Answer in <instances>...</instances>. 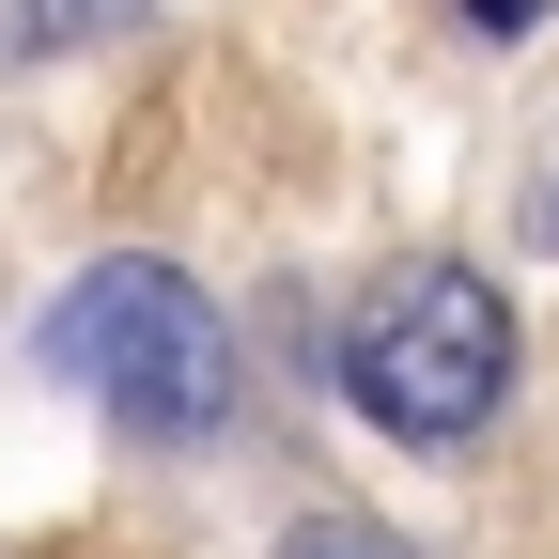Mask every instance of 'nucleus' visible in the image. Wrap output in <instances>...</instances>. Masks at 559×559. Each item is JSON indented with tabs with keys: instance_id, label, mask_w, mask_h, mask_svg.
I'll return each instance as SVG.
<instances>
[{
	"instance_id": "obj_1",
	"label": "nucleus",
	"mask_w": 559,
	"mask_h": 559,
	"mask_svg": "<svg viewBox=\"0 0 559 559\" xmlns=\"http://www.w3.org/2000/svg\"><path fill=\"white\" fill-rule=\"evenodd\" d=\"M32 358L79 389L94 419H124V436H171V451L234 419V326H218V296H202L187 264H156V249L79 264V280H62V311L32 326Z\"/></svg>"
},
{
	"instance_id": "obj_2",
	"label": "nucleus",
	"mask_w": 559,
	"mask_h": 559,
	"mask_svg": "<svg viewBox=\"0 0 559 559\" xmlns=\"http://www.w3.org/2000/svg\"><path fill=\"white\" fill-rule=\"evenodd\" d=\"M342 389H358L373 436L466 451L481 419H498V389H513V296L481 264H404L389 296L358 311V342H342Z\"/></svg>"
},
{
	"instance_id": "obj_3",
	"label": "nucleus",
	"mask_w": 559,
	"mask_h": 559,
	"mask_svg": "<svg viewBox=\"0 0 559 559\" xmlns=\"http://www.w3.org/2000/svg\"><path fill=\"white\" fill-rule=\"evenodd\" d=\"M124 16H156V0H0L16 47H94V32H124Z\"/></svg>"
},
{
	"instance_id": "obj_6",
	"label": "nucleus",
	"mask_w": 559,
	"mask_h": 559,
	"mask_svg": "<svg viewBox=\"0 0 559 559\" xmlns=\"http://www.w3.org/2000/svg\"><path fill=\"white\" fill-rule=\"evenodd\" d=\"M544 249H559V202H544Z\"/></svg>"
},
{
	"instance_id": "obj_4",
	"label": "nucleus",
	"mask_w": 559,
	"mask_h": 559,
	"mask_svg": "<svg viewBox=\"0 0 559 559\" xmlns=\"http://www.w3.org/2000/svg\"><path fill=\"white\" fill-rule=\"evenodd\" d=\"M481 16H498V32H513V16H544V0H481Z\"/></svg>"
},
{
	"instance_id": "obj_5",
	"label": "nucleus",
	"mask_w": 559,
	"mask_h": 559,
	"mask_svg": "<svg viewBox=\"0 0 559 559\" xmlns=\"http://www.w3.org/2000/svg\"><path fill=\"white\" fill-rule=\"evenodd\" d=\"M296 559H373V544H296Z\"/></svg>"
}]
</instances>
